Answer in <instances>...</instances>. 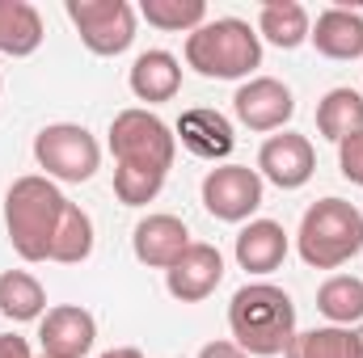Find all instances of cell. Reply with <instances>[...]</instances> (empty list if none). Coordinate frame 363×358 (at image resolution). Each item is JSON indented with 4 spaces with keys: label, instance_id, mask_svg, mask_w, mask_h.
I'll return each mask as SVG.
<instances>
[{
    "label": "cell",
    "instance_id": "6da1fadb",
    "mask_svg": "<svg viewBox=\"0 0 363 358\" xmlns=\"http://www.w3.org/2000/svg\"><path fill=\"white\" fill-rule=\"evenodd\" d=\"M233 346L254 358H274L296 337V304L274 282H245L228 304Z\"/></svg>",
    "mask_w": 363,
    "mask_h": 358
},
{
    "label": "cell",
    "instance_id": "7a4b0ae2",
    "mask_svg": "<svg viewBox=\"0 0 363 358\" xmlns=\"http://www.w3.org/2000/svg\"><path fill=\"white\" fill-rule=\"evenodd\" d=\"M68 198L60 194V185L51 178H17L4 194V228H9V241L17 249V258L26 262H47L51 258V241H55V228H60V215H64Z\"/></svg>",
    "mask_w": 363,
    "mask_h": 358
},
{
    "label": "cell",
    "instance_id": "3957f363",
    "mask_svg": "<svg viewBox=\"0 0 363 358\" xmlns=\"http://www.w3.org/2000/svg\"><path fill=\"white\" fill-rule=\"evenodd\" d=\"M258 64H262V38L241 17L203 21L186 38V68H194L207 81H241Z\"/></svg>",
    "mask_w": 363,
    "mask_h": 358
},
{
    "label": "cell",
    "instance_id": "277c9868",
    "mask_svg": "<svg viewBox=\"0 0 363 358\" xmlns=\"http://www.w3.org/2000/svg\"><path fill=\"white\" fill-rule=\"evenodd\" d=\"M296 249L304 266L313 270H338L351 258L363 253V211L347 198H321L304 211Z\"/></svg>",
    "mask_w": 363,
    "mask_h": 358
},
{
    "label": "cell",
    "instance_id": "5b68a950",
    "mask_svg": "<svg viewBox=\"0 0 363 358\" xmlns=\"http://www.w3.org/2000/svg\"><path fill=\"white\" fill-rule=\"evenodd\" d=\"M110 152H114V169L169 178L174 156H178V135L148 110H123L110 122Z\"/></svg>",
    "mask_w": 363,
    "mask_h": 358
},
{
    "label": "cell",
    "instance_id": "8992f818",
    "mask_svg": "<svg viewBox=\"0 0 363 358\" xmlns=\"http://www.w3.org/2000/svg\"><path fill=\"white\" fill-rule=\"evenodd\" d=\"M34 161L51 181H89L101 165V148L85 127L51 122L34 135Z\"/></svg>",
    "mask_w": 363,
    "mask_h": 358
},
{
    "label": "cell",
    "instance_id": "52a82bcc",
    "mask_svg": "<svg viewBox=\"0 0 363 358\" xmlns=\"http://www.w3.org/2000/svg\"><path fill=\"white\" fill-rule=\"evenodd\" d=\"M64 8L93 55H123L135 42V8L127 0H68Z\"/></svg>",
    "mask_w": 363,
    "mask_h": 358
},
{
    "label": "cell",
    "instance_id": "ba28073f",
    "mask_svg": "<svg viewBox=\"0 0 363 358\" xmlns=\"http://www.w3.org/2000/svg\"><path fill=\"white\" fill-rule=\"evenodd\" d=\"M203 207L224 224H241L262 207V178L250 165H220L203 178Z\"/></svg>",
    "mask_w": 363,
    "mask_h": 358
},
{
    "label": "cell",
    "instance_id": "9c48e42d",
    "mask_svg": "<svg viewBox=\"0 0 363 358\" xmlns=\"http://www.w3.org/2000/svg\"><path fill=\"white\" fill-rule=\"evenodd\" d=\"M233 114L241 127L250 131H283V122L296 114V101H291V89L274 76H254L245 81L237 97H233Z\"/></svg>",
    "mask_w": 363,
    "mask_h": 358
},
{
    "label": "cell",
    "instance_id": "30bf717a",
    "mask_svg": "<svg viewBox=\"0 0 363 358\" xmlns=\"http://www.w3.org/2000/svg\"><path fill=\"white\" fill-rule=\"evenodd\" d=\"M313 173H317V152L296 131L271 135L258 152V178H267L279 190H300V185H308Z\"/></svg>",
    "mask_w": 363,
    "mask_h": 358
},
{
    "label": "cell",
    "instance_id": "8fae6325",
    "mask_svg": "<svg viewBox=\"0 0 363 358\" xmlns=\"http://www.w3.org/2000/svg\"><path fill=\"white\" fill-rule=\"evenodd\" d=\"M220 278H224V258L216 245H203V241H190V249L165 270V287L182 304H203L220 287Z\"/></svg>",
    "mask_w": 363,
    "mask_h": 358
},
{
    "label": "cell",
    "instance_id": "7c38bea8",
    "mask_svg": "<svg viewBox=\"0 0 363 358\" xmlns=\"http://www.w3.org/2000/svg\"><path fill=\"white\" fill-rule=\"evenodd\" d=\"M38 342H43L47 358H85L97 342V321H93V312L77 308V304H60L43 316Z\"/></svg>",
    "mask_w": 363,
    "mask_h": 358
},
{
    "label": "cell",
    "instance_id": "4fadbf2b",
    "mask_svg": "<svg viewBox=\"0 0 363 358\" xmlns=\"http://www.w3.org/2000/svg\"><path fill=\"white\" fill-rule=\"evenodd\" d=\"M131 249H135V258H140L144 266L169 270L182 253L190 249V232H186V224H182L178 215H148V219L135 224Z\"/></svg>",
    "mask_w": 363,
    "mask_h": 358
},
{
    "label": "cell",
    "instance_id": "5bb4252c",
    "mask_svg": "<svg viewBox=\"0 0 363 358\" xmlns=\"http://www.w3.org/2000/svg\"><path fill=\"white\" fill-rule=\"evenodd\" d=\"M178 139L182 148L199 161H224L237 144L233 135V122L220 114V110H207V105H194L178 118Z\"/></svg>",
    "mask_w": 363,
    "mask_h": 358
},
{
    "label": "cell",
    "instance_id": "9a60e30c",
    "mask_svg": "<svg viewBox=\"0 0 363 358\" xmlns=\"http://www.w3.org/2000/svg\"><path fill=\"white\" fill-rule=\"evenodd\" d=\"M308 38L325 59H363V13L334 4L317 17Z\"/></svg>",
    "mask_w": 363,
    "mask_h": 358
},
{
    "label": "cell",
    "instance_id": "2e32d148",
    "mask_svg": "<svg viewBox=\"0 0 363 358\" xmlns=\"http://www.w3.org/2000/svg\"><path fill=\"white\" fill-rule=\"evenodd\" d=\"M287 258V232L274 219H250L237 236V266L250 274H271Z\"/></svg>",
    "mask_w": 363,
    "mask_h": 358
},
{
    "label": "cell",
    "instance_id": "e0dca14e",
    "mask_svg": "<svg viewBox=\"0 0 363 358\" xmlns=\"http://www.w3.org/2000/svg\"><path fill=\"white\" fill-rule=\"evenodd\" d=\"M131 93L148 105H161V101H174L182 89V64L169 51H144L135 64H131Z\"/></svg>",
    "mask_w": 363,
    "mask_h": 358
},
{
    "label": "cell",
    "instance_id": "ac0fdd59",
    "mask_svg": "<svg viewBox=\"0 0 363 358\" xmlns=\"http://www.w3.org/2000/svg\"><path fill=\"white\" fill-rule=\"evenodd\" d=\"M43 47V17L26 0H0V51L26 59Z\"/></svg>",
    "mask_w": 363,
    "mask_h": 358
},
{
    "label": "cell",
    "instance_id": "d6986e66",
    "mask_svg": "<svg viewBox=\"0 0 363 358\" xmlns=\"http://www.w3.org/2000/svg\"><path fill=\"white\" fill-rule=\"evenodd\" d=\"M313 25H308V8L296 0H267L258 8V38H267L283 51H296L300 42H308Z\"/></svg>",
    "mask_w": 363,
    "mask_h": 358
},
{
    "label": "cell",
    "instance_id": "ffe728a7",
    "mask_svg": "<svg viewBox=\"0 0 363 358\" xmlns=\"http://www.w3.org/2000/svg\"><path fill=\"white\" fill-rule=\"evenodd\" d=\"M0 312L13 321V325H26V321H43L47 312V291L34 274L26 270H4L0 274Z\"/></svg>",
    "mask_w": 363,
    "mask_h": 358
},
{
    "label": "cell",
    "instance_id": "44dd1931",
    "mask_svg": "<svg viewBox=\"0 0 363 358\" xmlns=\"http://www.w3.org/2000/svg\"><path fill=\"white\" fill-rule=\"evenodd\" d=\"M317 131L330 144H342L363 131V97L355 89H330L317 105Z\"/></svg>",
    "mask_w": 363,
    "mask_h": 358
},
{
    "label": "cell",
    "instance_id": "7402d4cb",
    "mask_svg": "<svg viewBox=\"0 0 363 358\" xmlns=\"http://www.w3.org/2000/svg\"><path fill=\"white\" fill-rule=\"evenodd\" d=\"M93 253V219L68 202L64 215H60V228H55V241H51V258L47 262H60V266H77Z\"/></svg>",
    "mask_w": 363,
    "mask_h": 358
},
{
    "label": "cell",
    "instance_id": "603a6c76",
    "mask_svg": "<svg viewBox=\"0 0 363 358\" xmlns=\"http://www.w3.org/2000/svg\"><path fill=\"white\" fill-rule=\"evenodd\" d=\"M317 308L325 321L334 325H351V321H363V278L355 274H334L321 282L317 291Z\"/></svg>",
    "mask_w": 363,
    "mask_h": 358
},
{
    "label": "cell",
    "instance_id": "cb8c5ba5",
    "mask_svg": "<svg viewBox=\"0 0 363 358\" xmlns=\"http://www.w3.org/2000/svg\"><path fill=\"white\" fill-rule=\"evenodd\" d=\"M287 358H359V342L351 329L330 325V329H304L287 342Z\"/></svg>",
    "mask_w": 363,
    "mask_h": 358
},
{
    "label": "cell",
    "instance_id": "d4e9b609",
    "mask_svg": "<svg viewBox=\"0 0 363 358\" xmlns=\"http://www.w3.org/2000/svg\"><path fill=\"white\" fill-rule=\"evenodd\" d=\"M140 17L157 30H169V34H194L207 21V4L203 0H144Z\"/></svg>",
    "mask_w": 363,
    "mask_h": 358
},
{
    "label": "cell",
    "instance_id": "484cf974",
    "mask_svg": "<svg viewBox=\"0 0 363 358\" xmlns=\"http://www.w3.org/2000/svg\"><path fill=\"white\" fill-rule=\"evenodd\" d=\"M338 165H342V178L347 181L363 185V131L338 144Z\"/></svg>",
    "mask_w": 363,
    "mask_h": 358
},
{
    "label": "cell",
    "instance_id": "4316f807",
    "mask_svg": "<svg viewBox=\"0 0 363 358\" xmlns=\"http://www.w3.org/2000/svg\"><path fill=\"white\" fill-rule=\"evenodd\" d=\"M199 358H250L241 346H233V342H207L203 350H199Z\"/></svg>",
    "mask_w": 363,
    "mask_h": 358
},
{
    "label": "cell",
    "instance_id": "83f0119b",
    "mask_svg": "<svg viewBox=\"0 0 363 358\" xmlns=\"http://www.w3.org/2000/svg\"><path fill=\"white\" fill-rule=\"evenodd\" d=\"M0 358H34L26 337H13V333H0Z\"/></svg>",
    "mask_w": 363,
    "mask_h": 358
},
{
    "label": "cell",
    "instance_id": "f1b7e54d",
    "mask_svg": "<svg viewBox=\"0 0 363 358\" xmlns=\"http://www.w3.org/2000/svg\"><path fill=\"white\" fill-rule=\"evenodd\" d=\"M101 358H144V354H140L135 346H118V350H106Z\"/></svg>",
    "mask_w": 363,
    "mask_h": 358
},
{
    "label": "cell",
    "instance_id": "f546056e",
    "mask_svg": "<svg viewBox=\"0 0 363 358\" xmlns=\"http://www.w3.org/2000/svg\"><path fill=\"white\" fill-rule=\"evenodd\" d=\"M355 342H359V358H363V325L355 329Z\"/></svg>",
    "mask_w": 363,
    "mask_h": 358
},
{
    "label": "cell",
    "instance_id": "4dcf8cb0",
    "mask_svg": "<svg viewBox=\"0 0 363 358\" xmlns=\"http://www.w3.org/2000/svg\"><path fill=\"white\" fill-rule=\"evenodd\" d=\"M43 358H47V354H43Z\"/></svg>",
    "mask_w": 363,
    "mask_h": 358
}]
</instances>
